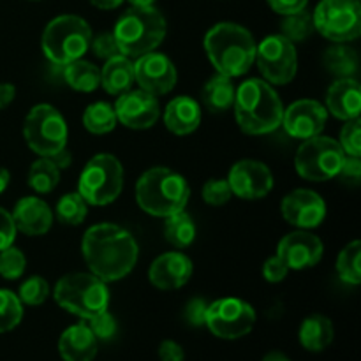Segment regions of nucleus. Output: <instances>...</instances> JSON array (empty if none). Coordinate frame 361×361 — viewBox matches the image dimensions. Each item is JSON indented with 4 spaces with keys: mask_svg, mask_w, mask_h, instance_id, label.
<instances>
[{
    "mask_svg": "<svg viewBox=\"0 0 361 361\" xmlns=\"http://www.w3.org/2000/svg\"><path fill=\"white\" fill-rule=\"evenodd\" d=\"M49 296V284L46 282V279L34 275V277L27 279L23 284L20 286V293H18V298L23 305L28 307H39L48 300Z\"/></svg>",
    "mask_w": 361,
    "mask_h": 361,
    "instance_id": "obj_37",
    "label": "nucleus"
},
{
    "mask_svg": "<svg viewBox=\"0 0 361 361\" xmlns=\"http://www.w3.org/2000/svg\"><path fill=\"white\" fill-rule=\"evenodd\" d=\"M23 319V303L9 289H0V334L14 330Z\"/></svg>",
    "mask_w": 361,
    "mask_h": 361,
    "instance_id": "obj_36",
    "label": "nucleus"
},
{
    "mask_svg": "<svg viewBox=\"0 0 361 361\" xmlns=\"http://www.w3.org/2000/svg\"><path fill=\"white\" fill-rule=\"evenodd\" d=\"M55 215L59 222L66 226L83 224L88 215V203L80 192L63 194L55 207Z\"/></svg>",
    "mask_w": 361,
    "mask_h": 361,
    "instance_id": "obj_34",
    "label": "nucleus"
},
{
    "mask_svg": "<svg viewBox=\"0 0 361 361\" xmlns=\"http://www.w3.org/2000/svg\"><path fill=\"white\" fill-rule=\"evenodd\" d=\"M94 7L102 11H109V9H116V7L122 6L123 0H88Z\"/></svg>",
    "mask_w": 361,
    "mask_h": 361,
    "instance_id": "obj_51",
    "label": "nucleus"
},
{
    "mask_svg": "<svg viewBox=\"0 0 361 361\" xmlns=\"http://www.w3.org/2000/svg\"><path fill=\"white\" fill-rule=\"evenodd\" d=\"M259 73L270 85H288L298 71L296 44L282 34H271L256 46V60Z\"/></svg>",
    "mask_w": 361,
    "mask_h": 361,
    "instance_id": "obj_12",
    "label": "nucleus"
},
{
    "mask_svg": "<svg viewBox=\"0 0 361 361\" xmlns=\"http://www.w3.org/2000/svg\"><path fill=\"white\" fill-rule=\"evenodd\" d=\"M49 159H51V162L56 166V168L60 169V171H62V169L69 168L71 162H73V155H71V152L67 150V147L63 148V150L56 152V154L51 155Z\"/></svg>",
    "mask_w": 361,
    "mask_h": 361,
    "instance_id": "obj_50",
    "label": "nucleus"
},
{
    "mask_svg": "<svg viewBox=\"0 0 361 361\" xmlns=\"http://www.w3.org/2000/svg\"><path fill=\"white\" fill-rule=\"evenodd\" d=\"M228 183L231 192L240 200L254 201L267 197L274 189V175L264 162L243 159L229 169Z\"/></svg>",
    "mask_w": 361,
    "mask_h": 361,
    "instance_id": "obj_14",
    "label": "nucleus"
},
{
    "mask_svg": "<svg viewBox=\"0 0 361 361\" xmlns=\"http://www.w3.org/2000/svg\"><path fill=\"white\" fill-rule=\"evenodd\" d=\"M338 145L344 150L345 155L361 157V126L360 118L348 120L341 130V140Z\"/></svg>",
    "mask_w": 361,
    "mask_h": 361,
    "instance_id": "obj_40",
    "label": "nucleus"
},
{
    "mask_svg": "<svg viewBox=\"0 0 361 361\" xmlns=\"http://www.w3.org/2000/svg\"><path fill=\"white\" fill-rule=\"evenodd\" d=\"M60 182V169L49 157H39L28 171V185L37 194H49Z\"/></svg>",
    "mask_w": 361,
    "mask_h": 361,
    "instance_id": "obj_31",
    "label": "nucleus"
},
{
    "mask_svg": "<svg viewBox=\"0 0 361 361\" xmlns=\"http://www.w3.org/2000/svg\"><path fill=\"white\" fill-rule=\"evenodd\" d=\"M90 49L95 53V56H99L102 60H108L111 56L120 55L118 44H116L113 32H102V34L92 37Z\"/></svg>",
    "mask_w": 361,
    "mask_h": 361,
    "instance_id": "obj_42",
    "label": "nucleus"
},
{
    "mask_svg": "<svg viewBox=\"0 0 361 361\" xmlns=\"http://www.w3.org/2000/svg\"><path fill=\"white\" fill-rule=\"evenodd\" d=\"M81 254L90 274L108 284L122 281L134 270L140 247L126 228L102 222L87 229L81 240Z\"/></svg>",
    "mask_w": 361,
    "mask_h": 361,
    "instance_id": "obj_1",
    "label": "nucleus"
},
{
    "mask_svg": "<svg viewBox=\"0 0 361 361\" xmlns=\"http://www.w3.org/2000/svg\"><path fill=\"white\" fill-rule=\"evenodd\" d=\"M263 361H291V360H289L288 356L284 355V353H281V351H271V353H268L267 356H264Z\"/></svg>",
    "mask_w": 361,
    "mask_h": 361,
    "instance_id": "obj_53",
    "label": "nucleus"
},
{
    "mask_svg": "<svg viewBox=\"0 0 361 361\" xmlns=\"http://www.w3.org/2000/svg\"><path fill=\"white\" fill-rule=\"evenodd\" d=\"M194 271V264L189 256L183 252H166L161 254L148 270V281L161 291H173L180 289L190 281Z\"/></svg>",
    "mask_w": 361,
    "mask_h": 361,
    "instance_id": "obj_20",
    "label": "nucleus"
},
{
    "mask_svg": "<svg viewBox=\"0 0 361 361\" xmlns=\"http://www.w3.org/2000/svg\"><path fill=\"white\" fill-rule=\"evenodd\" d=\"M92 28L87 21L76 14H62L46 25L42 32L41 46L46 59L56 66H66L78 59H83L90 49Z\"/></svg>",
    "mask_w": 361,
    "mask_h": 361,
    "instance_id": "obj_7",
    "label": "nucleus"
},
{
    "mask_svg": "<svg viewBox=\"0 0 361 361\" xmlns=\"http://www.w3.org/2000/svg\"><path fill=\"white\" fill-rule=\"evenodd\" d=\"M267 2L274 13L281 14V16H288V14H295L307 9L309 0H267Z\"/></svg>",
    "mask_w": 361,
    "mask_h": 361,
    "instance_id": "obj_46",
    "label": "nucleus"
},
{
    "mask_svg": "<svg viewBox=\"0 0 361 361\" xmlns=\"http://www.w3.org/2000/svg\"><path fill=\"white\" fill-rule=\"evenodd\" d=\"M337 274L342 282L358 286L361 282V242L355 240L341 250L337 257Z\"/></svg>",
    "mask_w": 361,
    "mask_h": 361,
    "instance_id": "obj_33",
    "label": "nucleus"
},
{
    "mask_svg": "<svg viewBox=\"0 0 361 361\" xmlns=\"http://www.w3.org/2000/svg\"><path fill=\"white\" fill-rule=\"evenodd\" d=\"M235 116L238 127L250 136L270 134L282 126L284 106L274 85L259 78L243 81L235 94Z\"/></svg>",
    "mask_w": 361,
    "mask_h": 361,
    "instance_id": "obj_3",
    "label": "nucleus"
},
{
    "mask_svg": "<svg viewBox=\"0 0 361 361\" xmlns=\"http://www.w3.org/2000/svg\"><path fill=\"white\" fill-rule=\"evenodd\" d=\"M324 66L338 78H351L358 69V55L353 48L337 44L324 53Z\"/></svg>",
    "mask_w": 361,
    "mask_h": 361,
    "instance_id": "obj_32",
    "label": "nucleus"
},
{
    "mask_svg": "<svg viewBox=\"0 0 361 361\" xmlns=\"http://www.w3.org/2000/svg\"><path fill=\"white\" fill-rule=\"evenodd\" d=\"M203 113L196 99L189 95H178L168 102L164 109V123L176 136L192 134L200 127Z\"/></svg>",
    "mask_w": 361,
    "mask_h": 361,
    "instance_id": "obj_23",
    "label": "nucleus"
},
{
    "mask_svg": "<svg viewBox=\"0 0 361 361\" xmlns=\"http://www.w3.org/2000/svg\"><path fill=\"white\" fill-rule=\"evenodd\" d=\"M231 187H229L228 180L224 178L208 180L203 185V190H201V197L210 207H222V204H226L231 200Z\"/></svg>",
    "mask_w": 361,
    "mask_h": 361,
    "instance_id": "obj_39",
    "label": "nucleus"
},
{
    "mask_svg": "<svg viewBox=\"0 0 361 361\" xmlns=\"http://www.w3.org/2000/svg\"><path fill=\"white\" fill-rule=\"evenodd\" d=\"M282 217L298 229H314L326 219V203L310 189H296L282 200Z\"/></svg>",
    "mask_w": 361,
    "mask_h": 361,
    "instance_id": "obj_18",
    "label": "nucleus"
},
{
    "mask_svg": "<svg viewBox=\"0 0 361 361\" xmlns=\"http://www.w3.org/2000/svg\"><path fill=\"white\" fill-rule=\"evenodd\" d=\"M190 197L187 180L175 169L157 166L140 176L136 183L137 207L152 217H169L182 212Z\"/></svg>",
    "mask_w": 361,
    "mask_h": 361,
    "instance_id": "obj_4",
    "label": "nucleus"
},
{
    "mask_svg": "<svg viewBox=\"0 0 361 361\" xmlns=\"http://www.w3.org/2000/svg\"><path fill=\"white\" fill-rule=\"evenodd\" d=\"M134 83V62L126 55H115L104 60L101 69V87L109 95H120L130 90Z\"/></svg>",
    "mask_w": 361,
    "mask_h": 361,
    "instance_id": "obj_25",
    "label": "nucleus"
},
{
    "mask_svg": "<svg viewBox=\"0 0 361 361\" xmlns=\"http://www.w3.org/2000/svg\"><path fill=\"white\" fill-rule=\"evenodd\" d=\"M289 274V268L286 267L284 261L275 254V256L268 257L263 264V277L267 279V282L270 284H279V282L284 281Z\"/></svg>",
    "mask_w": 361,
    "mask_h": 361,
    "instance_id": "obj_43",
    "label": "nucleus"
},
{
    "mask_svg": "<svg viewBox=\"0 0 361 361\" xmlns=\"http://www.w3.org/2000/svg\"><path fill=\"white\" fill-rule=\"evenodd\" d=\"M115 115L122 126L134 130L150 129L161 116V106L155 95L145 90H127L115 102Z\"/></svg>",
    "mask_w": 361,
    "mask_h": 361,
    "instance_id": "obj_16",
    "label": "nucleus"
},
{
    "mask_svg": "<svg viewBox=\"0 0 361 361\" xmlns=\"http://www.w3.org/2000/svg\"><path fill=\"white\" fill-rule=\"evenodd\" d=\"M11 183V173L6 168H0V194L6 192Z\"/></svg>",
    "mask_w": 361,
    "mask_h": 361,
    "instance_id": "obj_52",
    "label": "nucleus"
},
{
    "mask_svg": "<svg viewBox=\"0 0 361 361\" xmlns=\"http://www.w3.org/2000/svg\"><path fill=\"white\" fill-rule=\"evenodd\" d=\"M324 252V245L319 236L307 229L289 233L279 242L277 256L284 261L289 270H305L316 267Z\"/></svg>",
    "mask_w": 361,
    "mask_h": 361,
    "instance_id": "obj_19",
    "label": "nucleus"
},
{
    "mask_svg": "<svg viewBox=\"0 0 361 361\" xmlns=\"http://www.w3.org/2000/svg\"><path fill=\"white\" fill-rule=\"evenodd\" d=\"M53 296L60 309L85 321L108 310L109 305L108 284L90 271L63 275L55 284Z\"/></svg>",
    "mask_w": 361,
    "mask_h": 361,
    "instance_id": "obj_6",
    "label": "nucleus"
},
{
    "mask_svg": "<svg viewBox=\"0 0 361 361\" xmlns=\"http://www.w3.org/2000/svg\"><path fill=\"white\" fill-rule=\"evenodd\" d=\"M59 351L63 361H92L97 355V338L88 324H74L60 335Z\"/></svg>",
    "mask_w": 361,
    "mask_h": 361,
    "instance_id": "obj_24",
    "label": "nucleus"
},
{
    "mask_svg": "<svg viewBox=\"0 0 361 361\" xmlns=\"http://www.w3.org/2000/svg\"><path fill=\"white\" fill-rule=\"evenodd\" d=\"M164 236L175 249H187L192 245L196 240V224L192 217L183 210L166 217Z\"/></svg>",
    "mask_w": 361,
    "mask_h": 361,
    "instance_id": "obj_29",
    "label": "nucleus"
},
{
    "mask_svg": "<svg viewBox=\"0 0 361 361\" xmlns=\"http://www.w3.org/2000/svg\"><path fill=\"white\" fill-rule=\"evenodd\" d=\"M326 122V108L314 99L295 101L289 108H284V115H282V126H284L286 133L300 141L319 136Z\"/></svg>",
    "mask_w": 361,
    "mask_h": 361,
    "instance_id": "obj_17",
    "label": "nucleus"
},
{
    "mask_svg": "<svg viewBox=\"0 0 361 361\" xmlns=\"http://www.w3.org/2000/svg\"><path fill=\"white\" fill-rule=\"evenodd\" d=\"M27 268V257L16 247H7L0 250V275L6 281H16L25 274Z\"/></svg>",
    "mask_w": 361,
    "mask_h": 361,
    "instance_id": "obj_38",
    "label": "nucleus"
},
{
    "mask_svg": "<svg viewBox=\"0 0 361 361\" xmlns=\"http://www.w3.org/2000/svg\"><path fill=\"white\" fill-rule=\"evenodd\" d=\"M11 215L18 231L27 236L46 235L53 226L51 208L37 196L21 197Z\"/></svg>",
    "mask_w": 361,
    "mask_h": 361,
    "instance_id": "obj_21",
    "label": "nucleus"
},
{
    "mask_svg": "<svg viewBox=\"0 0 361 361\" xmlns=\"http://www.w3.org/2000/svg\"><path fill=\"white\" fill-rule=\"evenodd\" d=\"M326 111L335 118H360L361 113V87L353 78H338L326 92Z\"/></svg>",
    "mask_w": 361,
    "mask_h": 361,
    "instance_id": "obj_22",
    "label": "nucleus"
},
{
    "mask_svg": "<svg viewBox=\"0 0 361 361\" xmlns=\"http://www.w3.org/2000/svg\"><path fill=\"white\" fill-rule=\"evenodd\" d=\"M16 226H14L13 215L6 210V208L0 207V250L7 249L14 243L16 238Z\"/></svg>",
    "mask_w": 361,
    "mask_h": 361,
    "instance_id": "obj_45",
    "label": "nucleus"
},
{
    "mask_svg": "<svg viewBox=\"0 0 361 361\" xmlns=\"http://www.w3.org/2000/svg\"><path fill=\"white\" fill-rule=\"evenodd\" d=\"M159 360L161 361H183L185 353L182 345L176 344L175 341H164L159 345Z\"/></svg>",
    "mask_w": 361,
    "mask_h": 361,
    "instance_id": "obj_47",
    "label": "nucleus"
},
{
    "mask_svg": "<svg viewBox=\"0 0 361 361\" xmlns=\"http://www.w3.org/2000/svg\"><path fill=\"white\" fill-rule=\"evenodd\" d=\"M314 30L335 44H345L361 34L360 0H321L312 13Z\"/></svg>",
    "mask_w": 361,
    "mask_h": 361,
    "instance_id": "obj_10",
    "label": "nucleus"
},
{
    "mask_svg": "<svg viewBox=\"0 0 361 361\" xmlns=\"http://www.w3.org/2000/svg\"><path fill=\"white\" fill-rule=\"evenodd\" d=\"M116 123H118V120H116L115 108L109 102L97 101L87 106V109L83 111L85 129L92 134H97V136L111 133Z\"/></svg>",
    "mask_w": 361,
    "mask_h": 361,
    "instance_id": "obj_30",
    "label": "nucleus"
},
{
    "mask_svg": "<svg viewBox=\"0 0 361 361\" xmlns=\"http://www.w3.org/2000/svg\"><path fill=\"white\" fill-rule=\"evenodd\" d=\"M203 46L215 71L231 80L249 73L256 60L254 35L231 21L214 25L204 35Z\"/></svg>",
    "mask_w": 361,
    "mask_h": 361,
    "instance_id": "obj_2",
    "label": "nucleus"
},
{
    "mask_svg": "<svg viewBox=\"0 0 361 361\" xmlns=\"http://www.w3.org/2000/svg\"><path fill=\"white\" fill-rule=\"evenodd\" d=\"M235 94L236 88L233 85L231 78L222 76V74L217 73L203 87L201 99H203V104L212 113H224L235 104Z\"/></svg>",
    "mask_w": 361,
    "mask_h": 361,
    "instance_id": "obj_27",
    "label": "nucleus"
},
{
    "mask_svg": "<svg viewBox=\"0 0 361 361\" xmlns=\"http://www.w3.org/2000/svg\"><path fill=\"white\" fill-rule=\"evenodd\" d=\"M345 154L338 141L326 136H316L302 141L295 155V168L309 182H328L338 176Z\"/></svg>",
    "mask_w": 361,
    "mask_h": 361,
    "instance_id": "obj_11",
    "label": "nucleus"
},
{
    "mask_svg": "<svg viewBox=\"0 0 361 361\" xmlns=\"http://www.w3.org/2000/svg\"><path fill=\"white\" fill-rule=\"evenodd\" d=\"M134 81L141 90L152 95H164L175 88L178 81L176 67L164 53L150 51L134 62Z\"/></svg>",
    "mask_w": 361,
    "mask_h": 361,
    "instance_id": "obj_15",
    "label": "nucleus"
},
{
    "mask_svg": "<svg viewBox=\"0 0 361 361\" xmlns=\"http://www.w3.org/2000/svg\"><path fill=\"white\" fill-rule=\"evenodd\" d=\"M63 67H66L63 69L66 83L73 90L90 94V92L97 90L101 87V69L92 62H88V60L78 59L74 62L66 63Z\"/></svg>",
    "mask_w": 361,
    "mask_h": 361,
    "instance_id": "obj_28",
    "label": "nucleus"
},
{
    "mask_svg": "<svg viewBox=\"0 0 361 361\" xmlns=\"http://www.w3.org/2000/svg\"><path fill=\"white\" fill-rule=\"evenodd\" d=\"M334 323H331L326 316H321V314H314V316L307 317L302 323V326H300V344H302V348H305L307 351H324V349L334 342Z\"/></svg>",
    "mask_w": 361,
    "mask_h": 361,
    "instance_id": "obj_26",
    "label": "nucleus"
},
{
    "mask_svg": "<svg viewBox=\"0 0 361 361\" xmlns=\"http://www.w3.org/2000/svg\"><path fill=\"white\" fill-rule=\"evenodd\" d=\"M67 122L51 104H35L23 122V137L39 157H51L67 147Z\"/></svg>",
    "mask_w": 361,
    "mask_h": 361,
    "instance_id": "obj_9",
    "label": "nucleus"
},
{
    "mask_svg": "<svg viewBox=\"0 0 361 361\" xmlns=\"http://www.w3.org/2000/svg\"><path fill=\"white\" fill-rule=\"evenodd\" d=\"M207 310H208V303L204 302L203 298L189 300V303H187L185 307V312H183L187 324L196 328L203 326L204 319H207Z\"/></svg>",
    "mask_w": 361,
    "mask_h": 361,
    "instance_id": "obj_44",
    "label": "nucleus"
},
{
    "mask_svg": "<svg viewBox=\"0 0 361 361\" xmlns=\"http://www.w3.org/2000/svg\"><path fill=\"white\" fill-rule=\"evenodd\" d=\"M166 32V18L155 7H130L118 18L113 28L120 53L130 60L155 51L164 41Z\"/></svg>",
    "mask_w": 361,
    "mask_h": 361,
    "instance_id": "obj_5",
    "label": "nucleus"
},
{
    "mask_svg": "<svg viewBox=\"0 0 361 361\" xmlns=\"http://www.w3.org/2000/svg\"><path fill=\"white\" fill-rule=\"evenodd\" d=\"M88 328L97 341H109L116 334V321L108 310L88 319Z\"/></svg>",
    "mask_w": 361,
    "mask_h": 361,
    "instance_id": "obj_41",
    "label": "nucleus"
},
{
    "mask_svg": "<svg viewBox=\"0 0 361 361\" xmlns=\"http://www.w3.org/2000/svg\"><path fill=\"white\" fill-rule=\"evenodd\" d=\"M204 324L215 337L235 341L250 334L256 324V310L242 298H221L208 305Z\"/></svg>",
    "mask_w": 361,
    "mask_h": 361,
    "instance_id": "obj_13",
    "label": "nucleus"
},
{
    "mask_svg": "<svg viewBox=\"0 0 361 361\" xmlns=\"http://www.w3.org/2000/svg\"><path fill=\"white\" fill-rule=\"evenodd\" d=\"M123 190V166L115 155L97 154L85 164L78 180V192L88 204L106 207Z\"/></svg>",
    "mask_w": 361,
    "mask_h": 361,
    "instance_id": "obj_8",
    "label": "nucleus"
},
{
    "mask_svg": "<svg viewBox=\"0 0 361 361\" xmlns=\"http://www.w3.org/2000/svg\"><path fill=\"white\" fill-rule=\"evenodd\" d=\"M338 176H348V178L358 180L361 176V157H353V155H345L344 162Z\"/></svg>",
    "mask_w": 361,
    "mask_h": 361,
    "instance_id": "obj_48",
    "label": "nucleus"
},
{
    "mask_svg": "<svg viewBox=\"0 0 361 361\" xmlns=\"http://www.w3.org/2000/svg\"><path fill=\"white\" fill-rule=\"evenodd\" d=\"M314 32V21L312 14L307 13V9L300 11V13L288 14L282 20V35L286 39L296 44V42H303L312 35Z\"/></svg>",
    "mask_w": 361,
    "mask_h": 361,
    "instance_id": "obj_35",
    "label": "nucleus"
},
{
    "mask_svg": "<svg viewBox=\"0 0 361 361\" xmlns=\"http://www.w3.org/2000/svg\"><path fill=\"white\" fill-rule=\"evenodd\" d=\"M127 2L130 4V7H141V9H145V7H155L157 0H127Z\"/></svg>",
    "mask_w": 361,
    "mask_h": 361,
    "instance_id": "obj_54",
    "label": "nucleus"
},
{
    "mask_svg": "<svg viewBox=\"0 0 361 361\" xmlns=\"http://www.w3.org/2000/svg\"><path fill=\"white\" fill-rule=\"evenodd\" d=\"M16 97V87L11 83H0V109L7 108Z\"/></svg>",
    "mask_w": 361,
    "mask_h": 361,
    "instance_id": "obj_49",
    "label": "nucleus"
}]
</instances>
